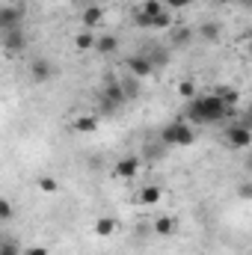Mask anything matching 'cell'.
I'll use <instances>...</instances> for the list:
<instances>
[{
	"instance_id": "26",
	"label": "cell",
	"mask_w": 252,
	"mask_h": 255,
	"mask_svg": "<svg viewBox=\"0 0 252 255\" xmlns=\"http://www.w3.org/2000/svg\"><path fill=\"white\" fill-rule=\"evenodd\" d=\"M238 199H252V181H244V184H238Z\"/></svg>"
},
{
	"instance_id": "17",
	"label": "cell",
	"mask_w": 252,
	"mask_h": 255,
	"mask_svg": "<svg viewBox=\"0 0 252 255\" xmlns=\"http://www.w3.org/2000/svg\"><path fill=\"white\" fill-rule=\"evenodd\" d=\"M154 232L163 235V238L172 235V232H175V217H157V220H154Z\"/></svg>"
},
{
	"instance_id": "30",
	"label": "cell",
	"mask_w": 252,
	"mask_h": 255,
	"mask_svg": "<svg viewBox=\"0 0 252 255\" xmlns=\"http://www.w3.org/2000/svg\"><path fill=\"white\" fill-rule=\"evenodd\" d=\"M24 255H51V253H48V247H30Z\"/></svg>"
},
{
	"instance_id": "12",
	"label": "cell",
	"mask_w": 252,
	"mask_h": 255,
	"mask_svg": "<svg viewBox=\"0 0 252 255\" xmlns=\"http://www.w3.org/2000/svg\"><path fill=\"white\" fill-rule=\"evenodd\" d=\"M71 128L77 130V133H92V130H98V116L95 113H89V116H77Z\"/></svg>"
},
{
	"instance_id": "7",
	"label": "cell",
	"mask_w": 252,
	"mask_h": 255,
	"mask_svg": "<svg viewBox=\"0 0 252 255\" xmlns=\"http://www.w3.org/2000/svg\"><path fill=\"white\" fill-rule=\"evenodd\" d=\"M139 166H142V163H139V157H122V160H116L113 175L130 181V178H136V175H139Z\"/></svg>"
},
{
	"instance_id": "25",
	"label": "cell",
	"mask_w": 252,
	"mask_h": 255,
	"mask_svg": "<svg viewBox=\"0 0 252 255\" xmlns=\"http://www.w3.org/2000/svg\"><path fill=\"white\" fill-rule=\"evenodd\" d=\"M133 21H136L139 27H154V18H151V15H145L142 9H136V12H133Z\"/></svg>"
},
{
	"instance_id": "1",
	"label": "cell",
	"mask_w": 252,
	"mask_h": 255,
	"mask_svg": "<svg viewBox=\"0 0 252 255\" xmlns=\"http://www.w3.org/2000/svg\"><path fill=\"white\" fill-rule=\"evenodd\" d=\"M226 116H229V107L220 98V92L193 98V101H187V107H184V119H187L190 125H214V122H223Z\"/></svg>"
},
{
	"instance_id": "21",
	"label": "cell",
	"mask_w": 252,
	"mask_h": 255,
	"mask_svg": "<svg viewBox=\"0 0 252 255\" xmlns=\"http://www.w3.org/2000/svg\"><path fill=\"white\" fill-rule=\"evenodd\" d=\"M178 95H181L184 101H193V98H196V83H193V80H181V83H178Z\"/></svg>"
},
{
	"instance_id": "23",
	"label": "cell",
	"mask_w": 252,
	"mask_h": 255,
	"mask_svg": "<svg viewBox=\"0 0 252 255\" xmlns=\"http://www.w3.org/2000/svg\"><path fill=\"white\" fill-rule=\"evenodd\" d=\"M39 190H42V193H57V190H60V184H57V178H51V175H48V178H39Z\"/></svg>"
},
{
	"instance_id": "29",
	"label": "cell",
	"mask_w": 252,
	"mask_h": 255,
	"mask_svg": "<svg viewBox=\"0 0 252 255\" xmlns=\"http://www.w3.org/2000/svg\"><path fill=\"white\" fill-rule=\"evenodd\" d=\"M0 255H18V247H15L12 241H3V247H0Z\"/></svg>"
},
{
	"instance_id": "16",
	"label": "cell",
	"mask_w": 252,
	"mask_h": 255,
	"mask_svg": "<svg viewBox=\"0 0 252 255\" xmlns=\"http://www.w3.org/2000/svg\"><path fill=\"white\" fill-rule=\"evenodd\" d=\"M6 36V51L9 54H15V51H24V36H21V30H12V33H3Z\"/></svg>"
},
{
	"instance_id": "8",
	"label": "cell",
	"mask_w": 252,
	"mask_h": 255,
	"mask_svg": "<svg viewBox=\"0 0 252 255\" xmlns=\"http://www.w3.org/2000/svg\"><path fill=\"white\" fill-rule=\"evenodd\" d=\"M95 51H98L101 57H110V54H116V51H119V39H116V36H110V33H98Z\"/></svg>"
},
{
	"instance_id": "15",
	"label": "cell",
	"mask_w": 252,
	"mask_h": 255,
	"mask_svg": "<svg viewBox=\"0 0 252 255\" xmlns=\"http://www.w3.org/2000/svg\"><path fill=\"white\" fill-rule=\"evenodd\" d=\"M113 232H116V220L113 217H98L95 220V235L98 238H110Z\"/></svg>"
},
{
	"instance_id": "5",
	"label": "cell",
	"mask_w": 252,
	"mask_h": 255,
	"mask_svg": "<svg viewBox=\"0 0 252 255\" xmlns=\"http://www.w3.org/2000/svg\"><path fill=\"white\" fill-rule=\"evenodd\" d=\"M21 21H24V9H18V6H3L0 9V30L3 33L21 30Z\"/></svg>"
},
{
	"instance_id": "10",
	"label": "cell",
	"mask_w": 252,
	"mask_h": 255,
	"mask_svg": "<svg viewBox=\"0 0 252 255\" xmlns=\"http://www.w3.org/2000/svg\"><path fill=\"white\" fill-rule=\"evenodd\" d=\"M101 18H104V9H101V6H86V9H83V27H86V30H98Z\"/></svg>"
},
{
	"instance_id": "9",
	"label": "cell",
	"mask_w": 252,
	"mask_h": 255,
	"mask_svg": "<svg viewBox=\"0 0 252 255\" xmlns=\"http://www.w3.org/2000/svg\"><path fill=\"white\" fill-rule=\"evenodd\" d=\"M160 199H163V190L157 184H148V187H142V190L136 193V202L139 205H157Z\"/></svg>"
},
{
	"instance_id": "18",
	"label": "cell",
	"mask_w": 252,
	"mask_h": 255,
	"mask_svg": "<svg viewBox=\"0 0 252 255\" xmlns=\"http://www.w3.org/2000/svg\"><path fill=\"white\" fill-rule=\"evenodd\" d=\"M199 36H202L205 42H217V39H220V24H211V21L202 24V27H199Z\"/></svg>"
},
{
	"instance_id": "3",
	"label": "cell",
	"mask_w": 252,
	"mask_h": 255,
	"mask_svg": "<svg viewBox=\"0 0 252 255\" xmlns=\"http://www.w3.org/2000/svg\"><path fill=\"white\" fill-rule=\"evenodd\" d=\"M125 65L130 71V77H136V80H145V77L154 74V63L148 60V54H133V57L125 60Z\"/></svg>"
},
{
	"instance_id": "2",
	"label": "cell",
	"mask_w": 252,
	"mask_h": 255,
	"mask_svg": "<svg viewBox=\"0 0 252 255\" xmlns=\"http://www.w3.org/2000/svg\"><path fill=\"white\" fill-rule=\"evenodd\" d=\"M98 101H101V107H104L107 113H113V110H119L122 104H127V95H125V89H122V80H113V77H107V83H104V92L98 95Z\"/></svg>"
},
{
	"instance_id": "6",
	"label": "cell",
	"mask_w": 252,
	"mask_h": 255,
	"mask_svg": "<svg viewBox=\"0 0 252 255\" xmlns=\"http://www.w3.org/2000/svg\"><path fill=\"white\" fill-rule=\"evenodd\" d=\"M51 77H54V63H51V60L39 57V60L30 63V80H33V83H48Z\"/></svg>"
},
{
	"instance_id": "19",
	"label": "cell",
	"mask_w": 252,
	"mask_h": 255,
	"mask_svg": "<svg viewBox=\"0 0 252 255\" xmlns=\"http://www.w3.org/2000/svg\"><path fill=\"white\" fill-rule=\"evenodd\" d=\"M139 9H142L145 15H151V18H157V15H160V12L166 9V6H163V0H142V3H139Z\"/></svg>"
},
{
	"instance_id": "14",
	"label": "cell",
	"mask_w": 252,
	"mask_h": 255,
	"mask_svg": "<svg viewBox=\"0 0 252 255\" xmlns=\"http://www.w3.org/2000/svg\"><path fill=\"white\" fill-rule=\"evenodd\" d=\"M160 139H163V145H166V148H175V145H178V119H175V122H169V125L160 130Z\"/></svg>"
},
{
	"instance_id": "13",
	"label": "cell",
	"mask_w": 252,
	"mask_h": 255,
	"mask_svg": "<svg viewBox=\"0 0 252 255\" xmlns=\"http://www.w3.org/2000/svg\"><path fill=\"white\" fill-rule=\"evenodd\" d=\"M193 139H196L193 125H190L187 119H178V145H175V148H181V145H193Z\"/></svg>"
},
{
	"instance_id": "20",
	"label": "cell",
	"mask_w": 252,
	"mask_h": 255,
	"mask_svg": "<svg viewBox=\"0 0 252 255\" xmlns=\"http://www.w3.org/2000/svg\"><path fill=\"white\" fill-rule=\"evenodd\" d=\"M169 27H172V12L163 9V12L154 18V27H151V30H169Z\"/></svg>"
},
{
	"instance_id": "27",
	"label": "cell",
	"mask_w": 252,
	"mask_h": 255,
	"mask_svg": "<svg viewBox=\"0 0 252 255\" xmlns=\"http://www.w3.org/2000/svg\"><path fill=\"white\" fill-rule=\"evenodd\" d=\"M9 217H12V205H9V199H0V220L9 223Z\"/></svg>"
},
{
	"instance_id": "32",
	"label": "cell",
	"mask_w": 252,
	"mask_h": 255,
	"mask_svg": "<svg viewBox=\"0 0 252 255\" xmlns=\"http://www.w3.org/2000/svg\"><path fill=\"white\" fill-rule=\"evenodd\" d=\"M247 172L252 175V154H250V160H247Z\"/></svg>"
},
{
	"instance_id": "24",
	"label": "cell",
	"mask_w": 252,
	"mask_h": 255,
	"mask_svg": "<svg viewBox=\"0 0 252 255\" xmlns=\"http://www.w3.org/2000/svg\"><path fill=\"white\" fill-rule=\"evenodd\" d=\"M122 89H125L127 98H136V92H139V86H136V77H127V80H122Z\"/></svg>"
},
{
	"instance_id": "34",
	"label": "cell",
	"mask_w": 252,
	"mask_h": 255,
	"mask_svg": "<svg viewBox=\"0 0 252 255\" xmlns=\"http://www.w3.org/2000/svg\"><path fill=\"white\" fill-rule=\"evenodd\" d=\"M250 54H252V42H250Z\"/></svg>"
},
{
	"instance_id": "28",
	"label": "cell",
	"mask_w": 252,
	"mask_h": 255,
	"mask_svg": "<svg viewBox=\"0 0 252 255\" xmlns=\"http://www.w3.org/2000/svg\"><path fill=\"white\" fill-rule=\"evenodd\" d=\"M190 3H193V0H163V6H166L169 12H172V9H187Z\"/></svg>"
},
{
	"instance_id": "4",
	"label": "cell",
	"mask_w": 252,
	"mask_h": 255,
	"mask_svg": "<svg viewBox=\"0 0 252 255\" xmlns=\"http://www.w3.org/2000/svg\"><path fill=\"white\" fill-rule=\"evenodd\" d=\"M226 142H229L232 148H238V151L250 148V145H252V128H247V125L226 128Z\"/></svg>"
},
{
	"instance_id": "31",
	"label": "cell",
	"mask_w": 252,
	"mask_h": 255,
	"mask_svg": "<svg viewBox=\"0 0 252 255\" xmlns=\"http://www.w3.org/2000/svg\"><path fill=\"white\" fill-rule=\"evenodd\" d=\"M238 6H244V9H252V0H235Z\"/></svg>"
},
{
	"instance_id": "22",
	"label": "cell",
	"mask_w": 252,
	"mask_h": 255,
	"mask_svg": "<svg viewBox=\"0 0 252 255\" xmlns=\"http://www.w3.org/2000/svg\"><path fill=\"white\" fill-rule=\"evenodd\" d=\"M220 98L226 101V107H229V110H232V107H235V104L241 101V95H238V89H220Z\"/></svg>"
},
{
	"instance_id": "33",
	"label": "cell",
	"mask_w": 252,
	"mask_h": 255,
	"mask_svg": "<svg viewBox=\"0 0 252 255\" xmlns=\"http://www.w3.org/2000/svg\"><path fill=\"white\" fill-rule=\"evenodd\" d=\"M250 116H252V104H250Z\"/></svg>"
},
{
	"instance_id": "11",
	"label": "cell",
	"mask_w": 252,
	"mask_h": 255,
	"mask_svg": "<svg viewBox=\"0 0 252 255\" xmlns=\"http://www.w3.org/2000/svg\"><path fill=\"white\" fill-rule=\"evenodd\" d=\"M95 42H98V33L95 30H83L74 36V48L77 51H95Z\"/></svg>"
}]
</instances>
